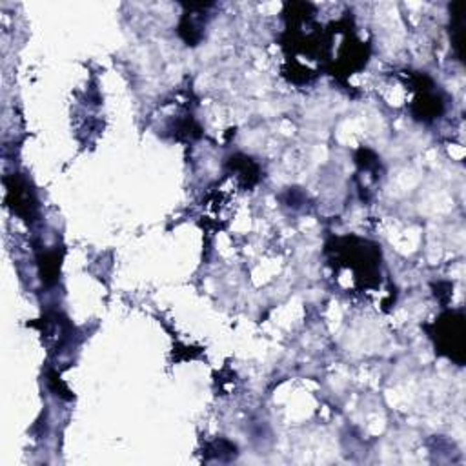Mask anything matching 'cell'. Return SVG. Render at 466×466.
I'll return each mask as SVG.
<instances>
[{"label": "cell", "instance_id": "7a4b0ae2", "mask_svg": "<svg viewBox=\"0 0 466 466\" xmlns=\"http://www.w3.org/2000/svg\"><path fill=\"white\" fill-rule=\"evenodd\" d=\"M6 186H8V204L13 208L15 213L29 220L37 204H35V197H33L26 181L19 177L6 178Z\"/></svg>", "mask_w": 466, "mask_h": 466}, {"label": "cell", "instance_id": "8992f818", "mask_svg": "<svg viewBox=\"0 0 466 466\" xmlns=\"http://www.w3.org/2000/svg\"><path fill=\"white\" fill-rule=\"evenodd\" d=\"M178 33H181V37L188 42V46H197V42L201 41L202 33L199 29V26L195 24L193 17H184L178 24Z\"/></svg>", "mask_w": 466, "mask_h": 466}, {"label": "cell", "instance_id": "5b68a950", "mask_svg": "<svg viewBox=\"0 0 466 466\" xmlns=\"http://www.w3.org/2000/svg\"><path fill=\"white\" fill-rule=\"evenodd\" d=\"M232 168L241 174V177L246 178L248 186H252V184L257 183V178H259V169L257 166L253 164L252 159H248V157H232Z\"/></svg>", "mask_w": 466, "mask_h": 466}, {"label": "cell", "instance_id": "3957f363", "mask_svg": "<svg viewBox=\"0 0 466 466\" xmlns=\"http://www.w3.org/2000/svg\"><path fill=\"white\" fill-rule=\"evenodd\" d=\"M414 115H416V119L419 120H432L435 117L441 115L443 111V102L441 99L435 95H430L428 90H425L423 97H417L416 102H414Z\"/></svg>", "mask_w": 466, "mask_h": 466}, {"label": "cell", "instance_id": "6da1fadb", "mask_svg": "<svg viewBox=\"0 0 466 466\" xmlns=\"http://www.w3.org/2000/svg\"><path fill=\"white\" fill-rule=\"evenodd\" d=\"M435 348L439 352L463 365L465 361V317L461 313H444L435 320Z\"/></svg>", "mask_w": 466, "mask_h": 466}, {"label": "cell", "instance_id": "277c9868", "mask_svg": "<svg viewBox=\"0 0 466 466\" xmlns=\"http://www.w3.org/2000/svg\"><path fill=\"white\" fill-rule=\"evenodd\" d=\"M38 270L41 279L46 284L55 283L60 271V255L57 252H48L38 257Z\"/></svg>", "mask_w": 466, "mask_h": 466}]
</instances>
